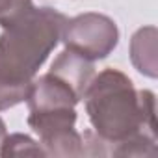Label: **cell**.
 <instances>
[{
  "label": "cell",
  "mask_w": 158,
  "mask_h": 158,
  "mask_svg": "<svg viewBox=\"0 0 158 158\" xmlns=\"http://www.w3.org/2000/svg\"><path fill=\"white\" fill-rule=\"evenodd\" d=\"M67 17L34 4L2 26L0 34V112L26 101L41 65L61 39Z\"/></svg>",
  "instance_id": "obj_1"
},
{
  "label": "cell",
  "mask_w": 158,
  "mask_h": 158,
  "mask_svg": "<svg viewBox=\"0 0 158 158\" xmlns=\"http://www.w3.org/2000/svg\"><path fill=\"white\" fill-rule=\"evenodd\" d=\"M95 134L108 143V151L138 136L156 138V101L149 89H136L117 69H104L91 78L82 97Z\"/></svg>",
  "instance_id": "obj_2"
},
{
  "label": "cell",
  "mask_w": 158,
  "mask_h": 158,
  "mask_svg": "<svg viewBox=\"0 0 158 158\" xmlns=\"http://www.w3.org/2000/svg\"><path fill=\"white\" fill-rule=\"evenodd\" d=\"M60 41H63L67 50L89 61H97L114 52L119 43V28L108 15L88 11L67 19Z\"/></svg>",
  "instance_id": "obj_3"
},
{
  "label": "cell",
  "mask_w": 158,
  "mask_h": 158,
  "mask_svg": "<svg viewBox=\"0 0 158 158\" xmlns=\"http://www.w3.org/2000/svg\"><path fill=\"white\" fill-rule=\"evenodd\" d=\"M74 108H58L30 112L28 125L39 136V143L47 156L74 158L84 156L82 136L74 130Z\"/></svg>",
  "instance_id": "obj_4"
},
{
  "label": "cell",
  "mask_w": 158,
  "mask_h": 158,
  "mask_svg": "<svg viewBox=\"0 0 158 158\" xmlns=\"http://www.w3.org/2000/svg\"><path fill=\"white\" fill-rule=\"evenodd\" d=\"M30 112H43V110H58V108H74L80 102L78 97L63 80L50 71L34 78L32 88L26 97Z\"/></svg>",
  "instance_id": "obj_5"
},
{
  "label": "cell",
  "mask_w": 158,
  "mask_h": 158,
  "mask_svg": "<svg viewBox=\"0 0 158 158\" xmlns=\"http://www.w3.org/2000/svg\"><path fill=\"white\" fill-rule=\"evenodd\" d=\"M50 73L56 74L60 80H63L82 101L91 78L95 76V67H93V61H89L82 56H78L76 52L65 48L52 61Z\"/></svg>",
  "instance_id": "obj_6"
},
{
  "label": "cell",
  "mask_w": 158,
  "mask_h": 158,
  "mask_svg": "<svg viewBox=\"0 0 158 158\" xmlns=\"http://www.w3.org/2000/svg\"><path fill=\"white\" fill-rule=\"evenodd\" d=\"M130 60L134 67L149 76L156 78V28H139L130 39Z\"/></svg>",
  "instance_id": "obj_7"
},
{
  "label": "cell",
  "mask_w": 158,
  "mask_h": 158,
  "mask_svg": "<svg viewBox=\"0 0 158 158\" xmlns=\"http://www.w3.org/2000/svg\"><path fill=\"white\" fill-rule=\"evenodd\" d=\"M0 156H47L43 147L34 141L26 134H10L6 136L2 147H0Z\"/></svg>",
  "instance_id": "obj_8"
},
{
  "label": "cell",
  "mask_w": 158,
  "mask_h": 158,
  "mask_svg": "<svg viewBox=\"0 0 158 158\" xmlns=\"http://www.w3.org/2000/svg\"><path fill=\"white\" fill-rule=\"evenodd\" d=\"M32 6V0H0V26H6Z\"/></svg>",
  "instance_id": "obj_9"
},
{
  "label": "cell",
  "mask_w": 158,
  "mask_h": 158,
  "mask_svg": "<svg viewBox=\"0 0 158 158\" xmlns=\"http://www.w3.org/2000/svg\"><path fill=\"white\" fill-rule=\"evenodd\" d=\"M6 136H8V130H6V123L0 119V147H2V143H4V139H6Z\"/></svg>",
  "instance_id": "obj_10"
}]
</instances>
